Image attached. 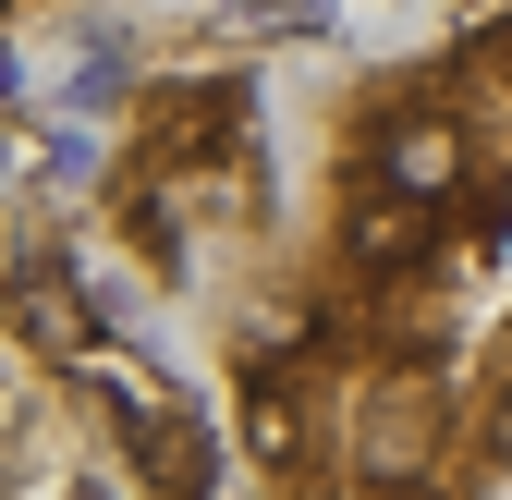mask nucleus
I'll list each match as a JSON object with an SVG mask.
<instances>
[{"instance_id":"nucleus-2","label":"nucleus","mask_w":512,"mask_h":500,"mask_svg":"<svg viewBox=\"0 0 512 500\" xmlns=\"http://www.w3.org/2000/svg\"><path fill=\"white\" fill-rule=\"evenodd\" d=\"M0 13H37V0H0Z\"/></svg>"},{"instance_id":"nucleus-1","label":"nucleus","mask_w":512,"mask_h":500,"mask_svg":"<svg viewBox=\"0 0 512 500\" xmlns=\"http://www.w3.org/2000/svg\"><path fill=\"white\" fill-rule=\"evenodd\" d=\"M208 366L244 500H512V13L342 61L220 159Z\"/></svg>"}]
</instances>
